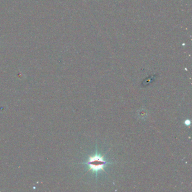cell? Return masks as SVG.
<instances>
[{
    "label": "cell",
    "instance_id": "1",
    "mask_svg": "<svg viewBox=\"0 0 192 192\" xmlns=\"http://www.w3.org/2000/svg\"><path fill=\"white\" fill-rule=\"evenodd\" d=\"M110 162H107L104 160V157L97 154V152L95 155L90 156L87 162L85 163L87 166L89 167V171L92 170L97 173L98 172L101 170H104L105 165Z\"/></svg>",
    "mask_w": 192,
    "mask_h": 192
}]
</instances>
